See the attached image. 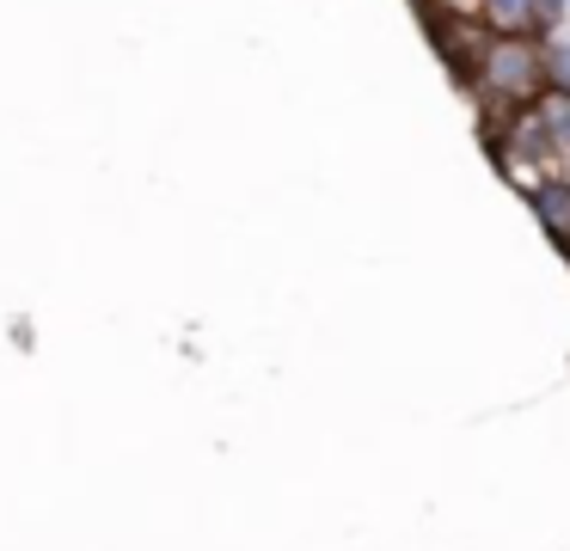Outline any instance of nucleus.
Wrapping results in <instances>:
<instances>
[{
  "instance_id": "39448f33",
  "label": "nucleus",
  "mask_w": 570,
  "mask_h": 551,
  "mask_svg": "<svg viewBox=\"0 0 570 551\" xmlns=\"http://www.w3.org/2000/svg\"><path fill=\"white\" fill-rule=\"evenodd\" d=\"M540 43H546V73H552V86H570V37L552 31V37H540Z\"/></svg>"
},
{
  "instance_id": "7ed1b4c3",
  "label": "nucleus",
  "mask_w": 570,
  "mask_h": 551,
  "mask_svg": "<svg viewBox=\"0 0 570 551\" xmlns=\"http://www.w3.org/2000/svg\"><path fill=\"white\" fill-rule=\"evenodd\" d=\"M533 117H540V135H546V154H552V171L570 159V86H546L533 98Z\"/></svg>"
},
{
  "instance_id": "20e7f679",
  "label": "nucleus",
  "mask_w": 570,
  "mask_h": 551,
  "mask_svg": "<svg viewBox=\"0 0 570 551\" xmlns=\"http://www.w3.org/2000/svg\"><path fill=\"white\" fill-rule=\"evenodd\" d=\"M479 19L503 37H540V0H479Z\"/></svg>"
},
{
  "instance_id": "f03ea898",
  "label": "nucleus",
  "mask_w": 570,
  "mask_h": 551,
  "mask_svg": "<svg viewBox=\"0 0 570 551\" xmlns=\"http://www.w3.org/2000/svg\"><path fill=\"white\" fill-rule=\"evenodd\" d=\"M528 208L540 215V227L570 252V178L564 171H540V178L528 184Z\"/></svg>"
},
{
  "instance_id": "423d86ee",
  "label": "nucleus",
  "mask_w": 570,
  "mask_h": 551,
  "mask_svg": "<svg viewBox=\"0 0 570 551\" xmlns=\"http://www.w3.org/2000/svg\"><path fill=\"white\" fill-rule=\"evenodd\" d=\"M448 12H479V0H442Z\"/></svg>"
},
{
  "instance_id": "f257e3e1",
  "label": "nucleus",
  "mask_w": 570,
  "mask_h": 551,
  "mask_svg": "<svg viewBox=\"0 0 570 551\" xmlns=\"http://www.w3.org/2000/svg\"><path fill=\"white\" fill-rule=\"evenodd\" d=\"M546 86H552V73H546V43L540 37L491 31L484 49H479V61H472V73H466V92L484 105V129H497L503 117L528 110Z\"/></svg>"
}]
</instances>
